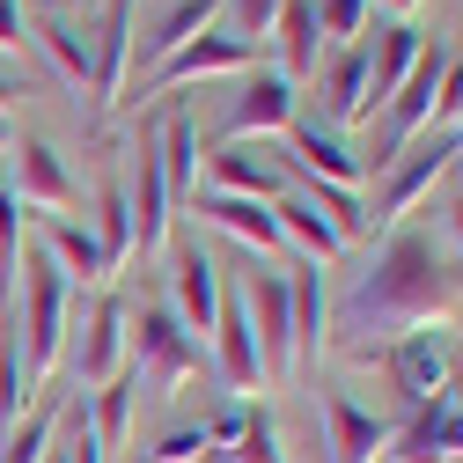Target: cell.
<instances>
[{"instance_id":"obj_1","label":"cell","mask_w":463,"mask_h":463,"mask_svg":"<svg viewBox=\"0 0 463 463\" xmlns=\"http://www.w3.org/2000/svg\"><path fill=\"white\" fill-rule=\"evenodd\" d=\"M449 302H456V272H449L441 243L427 236V228H390L383 250L368 258V272H354V287L338 295L331 324H338L345 345L375 354V345H390L397 331L434 324Z\"/></svg>"},{"instance_id":"obj_2","label":"cell","mask_w":463,"mask_h":463,"mask_svg":"<svg viewBox=\"0 0 463 463\" xmlns=\"http://www.w3.org/2000/svg\"><path fill=\"white\" fill-rule=\"evenodd\" d=\"M23 368H30V383H44L52 368H60V354H67V331H74V279L52 265L44 250H30L23 265Z\"/></svg>"},{"instance_id":"obj_3","label":"cell","mask_w":463,"mask_h":463,"mask_svg":"<svg viewBox=\"0 0 463 463\" xmlns=\"http://www.w3.org/2000/svg\"><path fill=\"white\" fill-rule=\"evenodd\" d=\"M456 155H463L456 133H420L412 147H397V155L383 162V192H375V206H368V236H375V228H404V213H412V206L449 177Z\"/></svg>"},{"instance_id":"obj_4","label":"cell","mask_w":463,"mask_h":463,"mask_svg":"<svg viewBox=\"0 0 463 463\" xmlns=\"http://www.w3.org/2000/svg\"><path fill=\"white\" fill-rule=\"evenodd\" d=\"M383 375H390V390L404 397V412H412V404H434V397L449 390V375H456V345H449V331H434V324L397 331V338L383 345Z\"/></svg>"},{"instance_id":"obj_5","label":"cell","mask_w":463,"mask_h":463,"mask_svg":"<svg viewBox=\"0 0 463 463\" xmlns=\"http://www.w3.org/2000/svg\"><path fill=\"white\" fill-rule=\"evenodd\" d=\"M126 345H133V375H140V390H177L184 375L206 368L199 338L177 324V309H140V324L126 331Z\"/></svg>"},{"instance_id":"obj_6","label":"cell","mask_w":463,"mask_h":463,"mask_svg":"<svg viewBox=\"0 0 463 463\" xmlns=\"http://www.w3.org/2000/svg\"><path fill=\"white\" fill-rule=\"evenodd\" d=\"M243 309H250V331H258L265 383L295 375V302H287V265H258V272H250Z\"/></svg>"},{"instance_id":"obj_7","label":"cell","mask_w":463,"mask_h":463,"mask_svg":"<svg viewBox=\"0 0 463 463\" xmlns=\"http://www.w3.org/2000/svg\"><path fill=\"white\" fill-rule=\"evenodd\" d=\"M250 60H258V44H250V37H236V30H206V37L177 44L169 60H155V67L140 74V96L184 89V81H213V74H243Z\"/></svg>"},{"instance_id":"obj_8","label":"cell","mask_w":463,"mask_h":463,"mask_svg":"<svg viewBox=\"0 0 463 463\" xmlns=\"http://www.w3.org/2000/svg\"><path fill=\"white\" fill-rule=\"evenodd\" d=\"M206 345H213V375L228 383V397H258L265 390V361H258V331H250L243 295H221V317H213Z\"/></svg>"},{"instance_id":"obj_9","label":"cell","mask_w":463,"mask_h":463,"mask_svg":"<svg viewBox=\"0 0 463 463\" xmlns=\"http://www.w3.org/2000/svg\"><path fill=\"white\" fill-rule=\"evenodd\" d=\"M383 456H397V463H456L463 456V420H456L449 390L434 404H412V412L390 427V449Z\"/></svg>"},{"instance_id":"obj_10","label":"cell","mask_w":463,"mask_h":463,"mask_svg":"<svg viewBox=\"0 0 463 463\" xmlns=\"http://www.w3.org/2000/svg\"><path fill=\"white\" fill-rule=\"evenodd\" d=\"M169 295H177V302H169L177 324H184L192 338H206L213 317H221V295H228V287H221V265H213L199 243H177V258H169Z\"/></svg>"},{"instance_id":"obj_11","label":"cell","mask_w":463,"mask_h":463,"mask_svg":"<svg viewBox=\"0 0 463 463\" xmlns=\"http://www.w3.org/2000/svg\"><path fill=\"white\" fill-rule=\"evenodd\" d=\"M279 162H295L317 184H361V169H368V155H354L338 140V126H324V118H295L287 126V155Z\"/></svg>"},{"instance_id":"obj_12","label":"cell","mask_w":463,"mask_h":463,"mask_svg":"<svg viewBox=\"0 0 463 463\" xmlns=\"http://www.w3.org/2000/svg\"><path fill=\"white\" fill-rule=\"evenodd\" d=\"M126 302L118 295H103L89 317H81V338H74V375H81V390H103L110 375L126 368Z\"/></svg>"},{"instance_id":"obj_13","label":"cell","mask_w":463,"mask_h":463,"mask_svg":"<svg viewBox=\"0 0 463 463\" xmlns=\"http://www.w3.org/2000/svg\"><path fill=\"white\" fill-rule=\"evenodd\" d=\"M89 89H96V103H126V89H133V0L103 8V30L89 37Z\"/></svg>"},{"instance_id":"obj_14","label":"cell","mask_w":463,"mask_h":463,"mask_svg":"<svg viewBox=\"0 0 463 463\" xmlns=\"http://www.w3.org/2000/svg\"><path fill=\"white\" fill-rule=\"evenodd\" d=\"M324 449H331V463H375L390 449V420L345 390H324Z\"/></svg>"},{"instance_id":"obj_15","label":"cell","mask_w":463,"mask_h":463,"mask_svg":"<svg viewBox=\"0 0 463 463\" xmlns=\"http://www.w3.org/2000/svg\"><path fill=\"white\" fill-rule=\"evenodd\" d=\"M302 118V110H295V81H287L279 67H258L250 81H243V96H236V118H228V126H236V140H287V126H295Z\"/></svg>"},{"instance_id":"obj_16","label":"cell","mask_w":463,"mask_h":463,"mask_svg":"<svg viewBox=\"0 0 463 463\" xmlns=\"http://www.w3.org/2000/svg\"><path fill=\"white\" fill-rule=\"evenodd\" d=\"M15 199L23 206H44V213H67L74 199H81V184H74V169H67V155L52 147V140H23V155H15Z\"/></svg>"},{"instance_id":"obj_17","label":"cell","mask_w":463,"mask_h":463,"mask_svg":"<svg viewBox=\"0 0 463 463\" xmlns=\"http://www.w3.org/2000/svg\"><path fill=\"white\" fill-rule=\"evenodd\" d=\"M287 302H295V368H317L324 338H331V287H324V265H309V258L287 265Z\"/></svg>"},{"instance_id":"obj_18","label":"cell","mask_w":463,"mask_h":463,"mask_svg":"<svg viewBox=\"0 0 463 463\" xmlns=\"http://www.w3.org/2000/svg\"><path fill=\"white\" fill-rule=\"evenodd\" d=\"M206 192H236V199H265L272 206L287 192V169H279V155L265 140H236V147L213 155V184Z\"/></svg>"},{"instance_id":"obj_19","label":"cell","mask_w":463,"mask_h":463,"mask_svg":"<svg viewBox=\"0 0 463 463\" xmlns=\"http://www.w3.org/2000/svg\"><path fill=\"white\" fill-rule=\"evenodd\" d=\"M37 243H44L52 265H60L67 279H81V287H103V279H110V258H103V243H96V228L74 221V213H44V221H37Z\"/></svg>"},{"instance_id":"obj_20","label":"cell","mask_w":463,"mask_h":463,"mask_svg":"<svg viewBox=\"0 0 463 463\" xmlns=\"http://www.w3.org/2000/svg\"><path fill=\"white\" fill-rule=\"evenodd\" d=\"M199 221H213L221 236H236L250 258H279L287 243H279V221H272V206L265 199H236V192H199Z\"/></svg>"},{"instance_id":"obj_21","label":"cell","mask_w":463,"mask_h":463,"mask_svg":"<svg viewBox=\"0 0 463 463\" xmlns=\"http://www.w3.org/2000/svg\"><path fill=\"white\" fill-rule=\"evenodd\" d=\"M420 52H427V30H420V23H390V30H375V52H368V118L404 89V74L420 67Z\"/></svg>"},{"instance_id":"obj_22","label":"cell","mask_w":463,"mask_h":463,"mask_svg":"<svg viewBox=\"0 0 463 463\" xmlns=\"http://www.w3.org/2000/svg\"><path fill=\"white\" fill-rule=\"evenodd\" d=\"M272 221H279V243H295L309 265H338V258H345V236H338V228H331L302 192H279V199H272Z\"/></svg>"},{"instance_id":"obj_23","label":"cell","mask_w":463,"mask_h":463,"mask_svg":"<svg viewBox=\"0 0 463 463\" xmlns=\"http://www.w3.org/2000/svg\"><path fill=\"white\" fill-rule=\"evenodd\" d=\"M126 206H133V250H162L169 243V177H162V155L155 147H140V184L126 192Z\"/></svg>"},{"instance_id":"obj_24","label":"cell","mask_w":463,"mask_h":463,"mask_svg":"<svg viewBox=\"0 0 463 463\" xmlns=\"http://www.w3.org/2000/svg\"><path fill=\"white\" fill-rule=\"evenodd\" d=\"M272 37H279V74H287V81H309V74H317V52H324L317 0H279Z\"/></svg>"},{"instance_id":"obj_25","label":"cell","mask_w":463,"mask_h":463,"mask_svg":"<svg viewBox=\"0 0 463 463\" xmlns=\"http://www.w3.org/2000/svg\"><path fill=\"white\" fill-rule=\"evenodd\" d=\"M354 118H368V52L345 44L324 67V126H354Z\"/></svg>"},{"instance_id":"obj_26","label":"cell","mask_w":463,"mask_h":463,"mask_svg":"<svg viewBox=\"0 0 463 463\" xmlns=\"http://www.w3.org/2000/svg\"><path fill=\"white\" fill-rule=\"evenodd\" d=\"M133 404H140V375H133V361L110 375L96 397H89V427H96V441L103 449H118L126 434H133Z\"/></svg>"},{"instance_id":"obj_27","label":"cell","mask_w":463,"mask_h":463,"mask_svg":"<svg viewBox=\"0 0 463 463\" xmlns=\"http://www.w3.org/2000/svg\"><path fill=\"white\" fill-rule=\"evenodd\" d=\"M221 8H228V0H177V8H169V15L155 23V37H147V67H155V60H169V52H177V44L206 37ZM147 67H140V74H147ZM140 74H133V81H140Z\"/></svg>"},{"instance_id":"obj_28","label":"cell","mask_w":463,"mask_h":463,"mask_svg":"<svg viewBox=\"0 0 463 463\" xmlns=\"http://www.w3.org/2000/svg\"><path fill=\"white\" fill-rule=\"evenodd\" d=\"M162 177H169V199H192L199 192V126L184 118V110H177V118H169V133H162Z\"/></svg>"},{"instance_id":"obj_29","label":"cell","mask_w":463,"mask_h":463,"mask_svg":"<svg viewBox=\"0 0 463 463\" xmlns=\"http://www.w3.org/2000/svg\"><path fill=\"white\" fill-rule=\"evenodd\" d=\"M30 397H37V383H30V368H23V338H15L8 317H0V434L30 412Z\"/></svg>"},{"instance_id":"obj_30","label":"cell","mask_w":463,"mask_h":463,"mask_svg":"<svg viewBox=\"0 0 463 463\" xmlns=\"http://www.w3.org/2000/svg\"><path fill=\"white\" fill-rule=\"evenodd\" d=\"M221 463H287L279 456V427H272V412L258 397H243V427L228 434V449H213Z\"/></svg>"},{"instance_id":"obj_31","label":"cell","mask_w":463,"mask_h":463,"mask_svg":"<svg viewBox=\"0 0 463 463\" xmlns=\"http://www.w3.org/2000/svg\"><path fill=\"white\" fill-rule=\"evenodd\" d=\"M52 441H60V412H52V404H30V412L0 434V463H44Z\"/></svg>"},{"instance_id":"obj_32","label":"cell","mask_w":463,"mask_h":463,"mask_svg":"<svg viewBox=\"0 0 463 463\" xmlns=\"http://www.w3.org/2000/svg\"><path fill=\"white\" fill-rule=\"evenodd\" d=\"M96 243H103L110 272H118V265L133 258V206H126V184H118V177H110V184L96 192Z\"/></svg>"},{"instance_id":"obj_33","label":"cell","mask_w":463,"mask_h":463,"mask_svg":"<svg viewBox=\"0 0 463 463\" xmlns=\"http://www.w3.org/2000/svg\"><path fill=\"white\" fill-rule=\"evenodd\" d=\"M30 37L44 44V60H52V67H60V74H67L74 89L89 81V30H74L67 15H44V23L30 30Z\"/></svg>"},{"instance_id":"obj_34","label":"cell","mask_w":463,"mask_h":463,"mask_svg":"<svg viewBox=\"0 0 463 463\" xmlns=\"http://www.w3.org/2000/svg\"><path fill=\"white\" fill-rule=\"evenodd\" d=\"M368 23V0H317V30H324V52H345Z\"/></svg>"},{"instance_id":"obj_35","label":"cell","mask_w":463,"mask_h":463,"mask_svg":"<svg viewBox=\"0 0 463 463\" xmlns=\"http://www.w3.org/2000/svg\"><path fill=\"white\" fill-rule=\"evenodd\" d=\"M140 456H147V463H199V456H213V441H206V420H199V427H169V434H155Z\"/></svg>"},{"instance_id":"obj_36","label":"cell","mask_w":463,"mask_h":463,"mask_svg":"<svg viewBox=\"0 0 463 463\" xmlns=\"http://www.w3.org/2000/svg\"><path fill=\"white\" fill-rule=\"evenodd\" d=\"M60 456L67 463H103L110 449L96 441V427H89V404H67V412H60Z\"/></svg>"},{"instance_id":"obj_37","label":"cell","mask_w":463,"mask_h":463,"mask_svg":"<svg viewBox=\"0 0 463 463\" xmlns=\"http://www.w3.org/2000/svg\"><path fill=\"white\" fill-rule=\"evenodd\" d=\"M228 8H236V23H228V30H236V37H272V15H279V0H228Z\"/></svg>"},{"instance_id":"obj_38","label":"cell","mask_w":463,"mask_h":463,"mask_svg":"<svg viewBox=\"0 0 463 463\" xmlns=\"http://www.w3.org/2000/svg\"><path fill=\"white\" fill-rule=\"evenodd\" d=\"M30 44V23H23V0H0V60H15Z\"/></svg>"},{"instance_id":"obj_39","label":"cell","mask_w":463,"mask_h":463,"mask_svg":"<svg viewBox=\"0 0 463 463\" xmlns=\"http://www.w3.org/2000/svg\"><path fill=\"white\" fill-rule=\"evenodd\" d=\"M15 103H23V81H15V67H8V60H0V118H8Z\"/></svg>"},{"instance_id":"obj_40","label":"cell","mask_w":463,"mask_h":463,"mask_svg":"<svg viewBox=\"0 0 463 463\" xmlns=\"http://www.w3.org/2000/svg\"><path fill=\"white\" fill-rule=\"evenodd\" d=\"M449 404H456V420H463V361H456V375H449Z\"/></svg>"},{"instance_id":"obj_41","label":"cell","mask_w":463,"mask_h":463,"mask_svg":"<svg viewBox=\"0 0 463 463\" xmlns=\"http://www.w3.org/2000/svg\"><path fill=\"white\" fill-rule=\"evenodd\" d=\"M368 8H397V15H412V8H420V0H368Z\"/></svg>"},{"instance_id":"obj_42","label":"cell","mask_w":463,"mask_h":463,"mask_svg":"<svg viewBox=\"0 0 463 463\" xmlns=\"http://www.w3.org/2000/svg\"><path fill=\"white\" fill-rule=\"evenodd\" d=\"M449 221H456V243H463V192H456V213H449Z\"/></svg>"},{"instance_id":"obj_43","label":"cell","mask_w":463,"mask_h":463,"mask_svg":"<svg viewBox=\"0 0 463 463\" xmlns=\"http://www.w3.org/2000/svg\"><path fill=\"white\" fill-rule=\"evenodd\" d=\"M44 463H67V456H60V441H52V456H44Z\"/></svg>"},{"instance_id":"obj_44","label":"cell","mask_w":463,"mask_h":463,"mask_svg":"<svg viewBox=\"0 0 463 463\" xmlns=\"http://www.w3.org/2000/svg\"><path fill=\"white\" fill-rule=\"evenodd\" d=\"M449 133H456V147H463V118H456V126H449Z\"/></svg>"},{"instance_id":"obj_45","label":"cell","mask_w":463,"mask_h":463,"mask_svg":"<svg viewBox=\"0 0 463 463\" xmlns=\"http://www.w3.org/2000/svg\"><path fill=\"white\" fill-rule=\"evenodd\" d=\"M0 147H8V126H0Z\"/></svg>"}]
</instances>
